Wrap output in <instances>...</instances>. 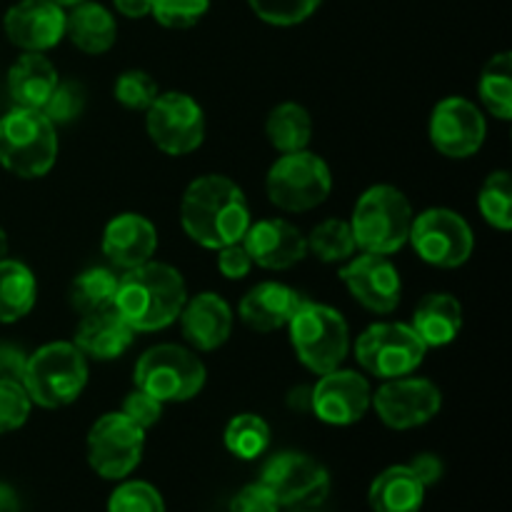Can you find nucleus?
I'll return each instance as SVG.
<instances>
[{
  "label": "nucleus",
  "mask_w": 512,
  "mask_h": 512,
  "mask_svg": "<svg viewBox=\"0 0 512 512\" xmlns=\"http://www.w3.org/2000/svg\"><path fill=\"white\" fill-rule=\"evenodd\" d=\"M180 223L185 235L208 250H220L243 240L253 215L243 188L228 175H200L185 188L180 200Z\"/></svg>",
  "instance_id": "obj_1"
},
{
  "label": "nucleus",
  "mask_w": 512,
  "mask_h": 512,
  "mask_svg": "<svg viewBox=\"0 0 512 512\" xmlns=\"http://www.w3.org/2000/svg\"><path fill=\"white\" fill-rule=\"evenodd\" d=\"M185 300L183 275L173 265L148 260L118 275L113 308L135 333H158L178 320Z\"/></svg>",
  "instance_id": "obj_2"
},
{
  "label": "nucleus",
  "mask_w": 512,
  "mask_h": 512,
  "mask_svg": "<svg viewBox=\"0 0 512 512\" xmlns=\"http://www.w3.org/2000/svg\"><path fill=\"white\" fill-rule=\"evenodd\" d=\"M413 205L395 185H373L358 198L350 218L358 253L393 255L408 245Z\"/></svg>",
  "instance_id": "obj_3"
},
{
  "label": "nucleus",
  "mask_w": 512,
  "mask_h": 512,
  "mask_svg": "<svg viewBox=\"0 0 512 512\" xmlns=\"http://www.w3.org/2000/svg\"><path fill=\"white\" fill-rule=\"evenodd\" d=\"M20 383L40 408H65L75 403L88 385V358L75 343H48L28 355Z\"/></svg>",
  "instance_id": "obj_4"
},
{
  "label": "nucleus",
  "mask_w": 512,
  "mask_h": 512,
  "mask_svg": "<svg viewBox=\"0 0 512 512\" xmlns=\"http://www.w3.org/2000/svg\"><path fill=\"white\" fill-rule=\"evenodd\" d=\"M58 158V133L43 110L18 108L0 118V165L18 178L48 175Z\"/></svg>",
  "instance_id": "obj_5"
},
{
  "label": "nucleus",
  "mask_w": 512,
  "mask_h": 512,
  "mask_svg": "<svg viewBox=\"0 0 512 512\" xmlns=\"http://www.w3.org/2000/svg\"><path fill=\"white\" fill-rule=\"evenodd\" d=\"M288 333L298 360L315 375L340 368L350 355V328L330 305L303 300L290 318Z\"/></svg>",
  "instance_id": "obj_6"
},
{
  "label": "nucleus",
  "mask_w": 512,
  "mask_h": 512,
  "mask_svg": "<svg viewBox=\"0 0 512 512\" xmlns=\"http://www.w3.org/2000/svg\"><path fill=\"white\" fill-rule=\"evenodd\" d=\"M135 388L160 403H185L205 388V365L183 345L160 343L145 350L133 370Z\"/></svg>",
  "instance_id": "obj_7"
},
{
  "label": "nucleus",
  "mask_w": 512,
  "mask_h": 512,
  "mask_svg": "<svg viewBox=\"0 0 512 512\" xmlns=\"http://www.w3.org/2000/svg\"><path fill=\"white\" fill-rule=\"evenodd\" d=\"M333 190V173L320 155L310 150L283 153L268 170L265 193L285 213H308L323 205Z\"/></svg>",
  "instance_id": "obj_8"
},
{
  "label": "nucleus",
  "mask_w": 512,
  "mask_h": 512,
  "mask_svg": "<svg viewBox=\"0 0 512 512\" xmlns=\"http://www.w3.org/2000/svg\"><path fill=\"white\" fill-rule=\"evenodd\" d=\"M353 350L360 368L378 380L413 375L423 365L425 353H428L413 325L390 323V320L368 325L358 335Z\"/></svg>",
  "instance_id": "obj_9"
},
{
  "label": "nucleus",
  "mask_w": 512,
  "mask_h": 512,
  "mask_svg": "<svg viewBox=\"0 0 512 512\" xmlns=\"http://www.w3.org/2000/svg\"><path fill=\"white\" fill-rule=\"evenodd\" d=\"M145 430L123 413L100 415L85 438L88 465L103 480H125L143 460Z\"/></svg>",
  "instance_id": "obj_10"
},
{
  "label": "nucleus",
  "mask_w": 512,
  "mask_h": 512,
  "mask_svg": "<svg viewBox=\"0 0 512 512\" xmlns=\"http://www.w3.org/2000/svg\"><path fill=\"white\" fill-rule=\"evenodd\" d=\"M260 483L275 495L280 508L313 510L325 503L330 493V475L323 465L305 453L283 450L268 458Z\"/></svg>",
  "instance_id": "obj_11"
},
{
  "label": "nucleus",
  "mask_w": 512,
  "mask_h": 512,
  "mask_svg": "<svg viewBox=\"0 0 512 512\" xmlns=\"http://www.w3.org/2000/svg\"><path fill=\"white\" fill-rule=\"evenodd\" d=\"M408 243L428 265L460 268L473 258L475 235L460 213L450 208H430L413 218Z\"/></svg>",
  "instance_id": "obj_12"
},
{
  "label": "nucleus",
  "mask_w": 512,
  "mask_h": 512,
  "mask_svg": "<svg viewBox=\"0 0 512 512\" xmlns=\"http://www.w3.org/2000/svg\"><path fill=\"white\" fill-rule=\"evenodd\" d=\"M145 130L155 148L168 155H188L205 140V115L198 100L180 90L160 93L145 110Z\"/></svg>",
  "instance_id": "obj_13"
},
{
  "label": "nucleus",
  "mask_w": 512,
  "mask_h": 512,
  "mask_svg": "<svg viewBox=\"0 0 512 512\" xmlns=\"http://www.w3.org/2000/svg\"><path fill=\"white\" fill-rule=\"evenodd\" d=\"M370 405L390 430H410L430 423L440 413L443 395L430 380L403 375V378L383 380Z\"/></svg>",
  "instance_id": "obj_14"
},
{
  "label": "nucleus",
  "mask_w": 512,
  "mask_h": 512,
  "mask_svg": "<svg viewBox=\"0 0 512 512\" xmlns=\"http://www.w3.org/2000/svg\"><path fill=\"white\" fill-rule=\"evenodd\" d=\"M428 133L438 153H443L445 158L465 160L483 148L488 125L478 105L460 95H450L440 100L430 113Z\"/></svg>",
  "instance_id": "obj_15"
},
{
  "label": "nucleus",
  "mask_w": 512,
  "mask_h": 512,
  "mask_svg": "<svg viewBox=\"0 0 512 512\" xmlns=\"http://www.w3.org/2000/svg\"><path fill=\"white\" fill-rule=\"evenodd\" d=\"M370 400H373L370 380L355 370H330L320 375L315 388L310 390V410L315 418L335 428H348L363 420L370 410Z\"/></svg>",
  "instance_id": "obj_16"
},
{
  "label": "nucleus",
  "mask_w": 512,
  "mask_h": 512,
  "mask_svg": "<svg viewBox=\"0 0 512 512\" xmlns=\"http://www.w3.org/2000/svg\"><path fill=\"white\" fill-rule=\"evenodd\" d=\"M340 280L345 283L348 293L370 313H393L403 298V280L388 255H353L340 268Z\"/></svg>",
  "instance_id": "obj_17"
},
{
  "label": "nucleus",
  "mask_w": 512,
  "mask_h": 512,
  "mask_svg": "<svg viewBox=\"0 0 512 512\" xmlns=\"http://www.w3.org/2000/svg\"><path fill=\"white\" fill-rule=\"evenodd\" d=\"M3 28L25 53H48L65 38V8L53 0H18L5 13Z\"/></svg>",
  "instance_id": "obj_18"
},
{
  "label": "nucleus",
  "mask_w": 512,
  "mask_h": 512,
  "mask_svg": "<svg viewBox=\"0 0 512 512\" xmlns=\"http://www.w3.org/2000/svg\"><path fill=\"white\" fill-rule=\"evenodd\" d=\"M243 245L253 265H260L265 270H288L308 255L305 235L283 218H265L250 223L248 233L243 235Z\"/></svg>",
  "instance_id": "obj_19"
},
{
  "label": "nucleus",
  "mask_w": 512,
  "mask_h": 512,
  "mask_svg": "<svg viewBox=\"0 0 512 512\" xmlns=\"http://www.w3.org/2000/svg\"><path fill=\"white\" fill-rule=\"evenodd\" d=\"M100 248L115 268H138V265L153 260L155 250H158V230L145 215L120 213L105 225Z\"/></svg>",
  "instance_id": "obj_20"
},
{
  "label": "nucleus",
  "mask_w": 512,
  "mask_h": 512,
  "mask_svg": "<svg viewBox=\"0 0 512 512\" xmlns=\"http://www.w3.org/2000/svg\"><path fill=\"white\" fill-rule=\"evenodd\" d=\"M185 340L195 350H218L233 335V310L218 293H198L185 300L178 315Z\"/></svg>",
  "instance_id": "obj_21"
},
{
  "label": "nucleus",
  "mask_w": 512,
  "mask_h": 512,
  "mask_svg": "<svg viewBox=\"0 0 512 512\" xmlns=\"http://www.w3.org/2000/svg\"><path fill=\"white\" fill-rule=\"evenodd\" d=\"M300 303H303V298H300L298 290L285 283L265 280V283L253 285L243 295L238 315L255 333H275L280 328H288L290 318L300 308Z\"/></svg>",
  "instance_id": "obj_22"
},
{
  "label": "nucleus",
  "mask_w": 512,
  "mask_h": 512,
  "mask_svg": "<svg viewBox=\"0 0 512 512\" xmlns=\"http://www.w3.org/2000/svg\"><path fill=\"white\" fill-rule=\"evenodd\" d=\"M135 330L115 313V308L95 310L83 315L78 330H75V348L88 360H115L133 345Z\"/></svg>",
  "instance_id": "obj_23"
},
{
  "label": "nucleus",
  "mask_w": 512,
  "mask_h": 512,
  "mask_svg": "<svg viewBox=\"0 0 512 512\" xmlns=\"http://www.w3.org/2000/svg\"><path fill=\"white\" fill-rule=\"evenodd\" d=\"M58 83V68L53 65V60L45 58V53L20 55L8 70L10 98L18 108L43 110Z\"/></svg>",
  "instance_id": "obj_24"
},
{
  "label": "nucleus",
  "mask_w": 512,
  "mask_h": 512,
  "mask_svg": "<svg viewBox=\"0 0 512 512\" xmlns=\"http://www.w3.org/2000/svg\"><path fill=\"white\" fill-rule=\"evenodd\" d=\"M65 38L88 55L108 53L118 38V25L105 5L83 0L65 10Z\"/></svg>",
  "instance_id": "obj_25"
},
{
  "label": "nucleus",
  "mask_w": 512,
  "mask_h": 512,
  "mask_svg": "<svg viewBox=\"0 0 512 512\" xmlns=\"http://www.w3.org/2000/svg\"><path fill=\"white\" fill-rule=\"evenodd\" d=\"M413 330L425 348H445L463 330V305L450 293H430L413 313Z\"/></svg>",
  "instance_id": "obj_26"
},
{
  "label": "nucleus",
  "mask_w": 512,
  "mask_h": 512,
  "mask_svg": "<svg viewBox=\"0 0 512 512\" xmlns=\"http://www.w3.org/2000/svg\"><path fill=\"white\" fill-rule=\"evenodd\" d=\"M425 490L408 465H390L370 485L368 503L373 512H420Z\"/></svg>",
  "instance_id": "obj_27"
},
{
  "label": "nucleus",
  "mask_w": 512,
  "mask_h": 512,
  "mask_svg": "<svg viewBox=\"0 0 512 512\" xmlns=\"http://www.w3.org/2000/svg\"><path fill=\"white\" fill-rule=\"evenodd\" d=\"M38 283L33 270L20 260H0V323H15L33 310Z\"/></svg>",
  "instance_id": "obj_28"
},
{
  "label": "nucleus",
  "mask_w": 512,
  "mask_h": 512,
  "mask_svg": "<svg viewBox=\"0 0 512 512\" xmlns=\"http://www.w3.org/2000/svg\"><path fill=\"white\" fill-rule=\"evenodd\" d=\"M265 135L278 153L308 150L313 140V118L300 103H280L265 120Z\"/></svg>",
  "instance_id": "obj_29"
},
{
  "label": "nucleus",
  "mask_w": 512,
  "mask_h": 512,
  "mask_svg": "<svg viewBox=\"0 0 512 512\" xmlns=\"http://www.w3.org/2000/svg\"><path fill=\"white\" fill-rule=\"evenodd\" d=\"M478 93L490 115L498 120L512 118V55L498 53L485 63L480 73Z\"/></svg>",
  "instance_id": "obj_30"
},
{
  "label": "nucleus",
  "mask_w": 512,
  "mask_h": 512,
  "mask_svg": "<svg viewBox=\"0 0 512 512\" xmlns=\"http://www.w3.org/2000/svg\"><path fill=\"white\" fill-rule=\"evenodd\" d=\"M305 243H308V253H313L320 263H348L353 255H358L350 220H323L310 230V235H305Z\"/></svg>",
  "instance_id": "obj_31"
},
{
  "label": "nucleus",
  "mask_w": 512,
  "mask_h": 512,
  "mask_svg": "<svg viewBox=\"0 0 512 512\" xmlns=\"http://www.w3.org/2000/svg\"><path fill=\"white\" fill-rule=\"evenodd\" d=\"M270 440H273L270 425L255 413L235 415V418L225 425L223 433L225 450L240 460H255L260 458V455H265L270 448Z\"/></svg>",
  "instance_id": "obj_32"
},
{
  "label": "nucleus",
  "mask_w": 512,
  "mask_h": 512,
  "mask_svg": "<svg viewBox=\"0 0 512 512\" xmlns=\"http://www.w3.org/2000/svg\"><path fill=\"white\" fill-rule=\"evenodd\" d=\"M118 275L110 268H88L70 283L68 300L80 315L105 310L113 305Z\"/></svg>",
  "instance_id": "obj_33"
},
{
  "label": "nucleus",
  "mask_w": 512,
  "mask_h": 512,
  "mask_svg": "<svg viewBox=\"0 0 512 512\" xmlns=\"http://www.w3.org/2000/svg\"><path fill=\"white\" fill-rule=\"evenodd\" d=\"M478 208L485 223L495 230L512 228V180L508 170H495L485 178L478 193Z\"/></svg>",
  "instance_id": "obj_34"
},
{
  "label": "nucleus",
  "mask_w": 512,
  "mask_h": 512,
  "mask_svg": "<svg viewBox=\"0 0 512 512\" xmlns=\"http://www.w3.org/2000/svg\"><path fill=\"white\" fill-rule=\"evenodd\" d=\"M108 512H165L158 488L145 480H125L110 493Z\"/></svg>",
  "instance_id": "obj_35"
},
{
  "label": "nucleus",
  "mask_w": 512,
  "mask_h": 512,
  "mask_svg": "<svg viewBox=\"0 0 512 512\" xmlns=\"http://www.w3.org/2000/svg\"><path fill=\"white\" fill-rule=\"evenodd\" d=\"M323 0H248L250 10L258 15L263 23L290 28L303 20H308Z\"/></svg>",
  "instance_id": "obj_36"
},
{
  "label": "nucleus",
  "mask_w": 512,
  "mask_h": 512,
  "mask_svg": "<svg viewBox=\"0 0 512 512\" xmlns=\"http://www.w3.org/2000/svg\"><path fill=\"white\" fill-rule=\"evenodd\" d=\"M115 100H118L123 108L128 110H148L153 105V100L160 95L158 83L153 80V75L145 73V70H125L115 80Z\"/></svg>",
  "instance_id": "obj_37"
},
{
  "label": "nucleus",
  "mask_w": 512,
  "mask_h": 512,
  "mask_svg": "<svg viewBox=\"0 0 512 512\" xmlns=\"http://www.w3.org/2000/svg\"><path fill=\"white\" fill-rule=\"evenodd\" d=\"M85 110V88L78 80H60L55 85L53 95L48 98V103L43 105V115L53 125L60 123H73L83 115Z\"/></svg>",
  "instance_id": "obj_38"
},
{
  "label": "nucleus",
  "mask_w": 512,
  "mask_h": 512,
  "mask_svg": "<svg viewBox=\"0 0 512 512\" xmlns=\"http://www.w3.org/2000/svg\"><path fill=\"white\" fill-rule=\"evenodd\" d=\"M30 408L33 400L25 393L23 383L0 378V435L23 428L30 418Z\"/></svg>",
  "instance_id": "obj_39"
},
{
  "label": "nucleus",
  "mask_w": 512,
  "mask_h": 512,
  "mask_svg": "<svg viewBox=\"0 0 512 512\" xmlns=\"http://www.w3.org/2000/svg\"><path fill=\"white\" fill-rule=\"evenodd\" d=\"M210 0H153V18L163 28L185 30L193 28L208 13Z\"/></svg>",
  "instance_id": "obj_40"
},
{
  "label": "nucleus",
  "mask_w": 512,
  "mask_h": 512,
  "mask_svg": "<svg viewBox=\"0 0 512 512\" xmlns=\"http://www.w3.org/2000/svg\"><path fill=\"white\" fill-rule=\"evenodd\" d=\"M163 408L165 405L160 403V400H155L153 395H148L145 390H140V388H133L128 395H125L120 413H123L125 418L133 420L138 428H143L145 433H148L153 425L160 423V418H163Z\"/></svg>",
  "instance_id": "obj_41"
},
{
  "label": "nucleus",
  "mask_w": 512,
  "mask_h": 512,
  "mask_svg": "<svg viewBox=\"0 0 512 512\" xmlns=\"http://www.w3.org/2000/svg\"><path fill=\"white\" fill-rule=\"evenodd\" d=\"M230 512H280L275 495L263 483H250L235 493L230 500Z\"/></svg>",
  "instance_id": "obj_42"
},
{
  "label": "nucleus",
  "mask_w": 512,
  "mask_h": 512,
  "mask_svg": "<svg viewBox=\"0 0 512 512\" xmlns=\"http://www.w3.org/2000/svg\"><path fill=\"white\" fill-rule=\"evenodd\" d=\"M218 270L223 273V278L228 280H243L245 275L253 270V260H250L243 240L233 245H225V248L218 250Z\"/></svg>",
  "instance_id": "obj_43"
},
{
  "label": "nucleus",
  "mask_w": 512,
  "mask_h": 512,
  "mask_svg": "<svg viewBox=\"0 0 512 512\" xmlns=\"http://www.w3.org/2000/svg\"><path fill=\"white\" fill-rule=\"evenodd\" d=\"M408 468L418 475V480L425 485V488H430V485H435L440 478H443V463H440L438 455L433 453L415 455V458L408 463Z\"/></svg>",
  "instance_id": "obj_44"
},
{
  "label": "nucleus",
  "mask_w": 512,
  "mask_h": 512,
  "mask_svg": "<svg viewBox=\"0 0 512 512\" xmlns=\"http://www.w3.org/2000/svg\"><path fill=\"white\" fill-rule=\"evenodd\" d=\"M25 360H28V355H23V350L20 348H13V345H0V378L3 380L23 378Z\"/></svg>",
  "instance_id": "obj_45"
},
{
  "label": "nucleus",
  "mask_w": 512,
  "mask_h": 512,
  "mask_svg": "<svg viewBox=\"0 0 512 512\" xmlns=\"http://www.w3.org/2000/svg\"><path fill=\"white\" fill-rule=\"evenodd\" d=\"M115 10L125 18H145L153 10V0H113Z\"/></svg>",
  "instance_id": "obj_46"
},
{
  "label": "nucleus",
  "mask_w": 512,
  "mask_h": 512,
  "mask_svg": "<svg viewBox=\"0 0 512 512\" xmlns=\"http://www.w3.org/2000/svg\"><path fill=\"white\" fill-rule=\"evenodd\" d=\"M0 512H20V503L18 495L10 485L0 483Z\"/></svg>",
  "instance_id": "obj_47"
},
{
  "label": "nucleus",
  "mask_w": 512,
  "mask_h": 512,
  "mask_svg": "<svg viewBox=\"0 0 512 512\" xmlns=\"http://www.w3.org/2000/svg\"><path fill=\"white\" fill-rule=\"evenodd\" d=\"M8 255V235L3 233V228H0V260Z\"/></svg>",
  "instance_id": "obj_48"
},
{
  "label": "nucleus",
  "mask_w": 512,
  "mask_h": 512,
  "mask_svg": "<svg viewBox=\"0 0 512 512\" xmlns=\"http://www.w3.org/2000/svg\"><path fill=\"white\" fill-rule=\"evenodd\" d=\"M53 3H58L60 8H73V5L83 3V0H53Z\"/></svg>",
  "instance_id": "obj_49"
},
{
  "label": "nucleus",
  "mask_w": 512,
  "mask_h": 512,
  "mask_svg": "<svg viewBox=\"0 0 512 512\" xmlns=\"http://www.w3.org/2000/svg\"><path fill=\"white\" fill-rule=\"evenodd\" d=\"M293 512H310V510H293Z\"/></svg>",
  "instance_id": "obj_50"
}]
</instances>
